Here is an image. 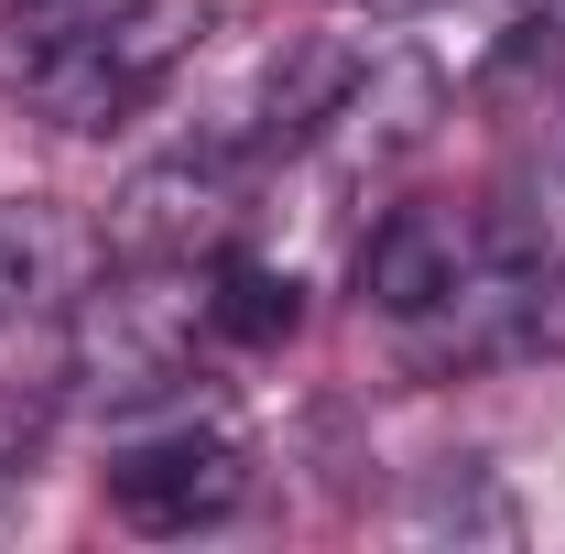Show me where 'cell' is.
Returning a JSON list of instances; mask_svg holds the SVG:
<instances>
[{
    "label": "cell",
    "instance_id": "obj_1",
    "mask_svg": "<svg viewBox=\"0 0 565 554\" xmlns=\"http://www.w3.org/2000/svg\"><path fill=\"white\" fill-rule=\"evenodd\" d=\"M174 55H185V11L174 0H109L87 33H66L44 66L22 76L66 131H109V120H131L141 98L174 76Z\"/></svg>",
    "mask_w": 565,
    "mask_h": 554
},
{
    "label": "cell",
    "instance_id": "obj_2",
    "mask_svg": "<svg viewBox=\"0 0 565 554\" xmlns=\"http://www.w3.org/2000/svg\"><path fill=\"white\" fill-rule=\"evenodd\" d=\"M239 500H250V457L228 424H163L109 457V511L131 533H196V522H228Z\"/></svg>",
    "mask_w": 565,
    "mask_h": 554
},
{
    "label": "cell",
    "instance_id": "obj_3",
    "mask_svg": "<svg viewBox=\"0 0 565 554\" xmlns=\"http://www.w3.org/2000/svg\"><path fill=\"white\" fill-rule=\"evenodd\" d=\"M490 262H500L490 228H468V217H446V207H392L370 228V251H359V294L392 327H424V316H446Z\"/></svg>",
    "mask_w": 565,
    "mask_h": 554
},
{
    "label": "cell",
    "instance_id": "obj_4",
    "mask_svg": "<svg viewBox=\"0 0 565 554\" xmlns=\"http://www.w3.org/2000/svg\"><path fill=\"white\" fill-rule=\"evenodd\" d=\"M66 283H76V228L44 207V196H11V207H0V327L44 316Z\"/></svg>",
    "mask_w": 565,
    "mask_h": 554
},
{
    "label": "cell",
    "instance_id": "obj_5",
    "mask_svg": "<svg viewBox=\"0 0 565 554\" xmlns=\"http://www.w3.org/2000/svg\"><path fill=\"white\" fill-rule=\"evenodd\" d=\"M294 273H273V262H217V294H207V327L217 338H239V348H273L294 338Z\"/></svg>",
    "mask_w": 565,
    "mask_h": 554
},
{
    "label": "cell",
    "instance_id": "obj_6",
    "mask_svg": "<svg viewBox=\"0 0 565 554\" xmlns=\"http://www.w3.org/2000/svg\"><path fill=\"white\" fill-rule=\"evenodd\" d=\"M98 11H109V0H0V76L22 87V76L44 66L66 33H87Z\"/></svg>",
    "mask_w": 565,
    "mask_h": 554
},
{
    "label": "cell",
    "instance_id": "obj_7",
    "mask_svg": "<svg viewBox=\"0 0 565 554\" xmlns=\"http://www.w3.org/2000/svg\"><path fill=\"white\" fill-rule=\"evenodd\" d=\"M522 348H565V262H544V283H533V338Z\"/></svg>",
    "mask_w": 565,
    "mask_h": 554
},
{
    "label": "cell",
    "instance_id": "obj_8",
    "mask_svg": "<svg viewBox=\"0 0 565 554\" xmlns=\"http://www.w3.org/2000/svg\"><path fill=\"white\" fill-rule=\"evenodd\" d=\"M555 22H565V0H555Z\"/></svg>",
    "mask_w": 565,
    "mask_h": 554
}]
</instances>
